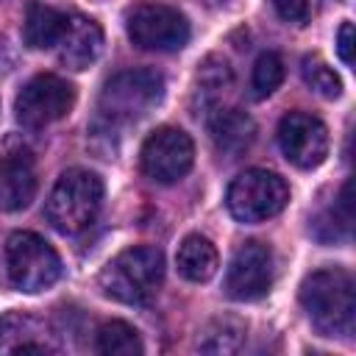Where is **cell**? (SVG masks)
I'll list each match as a JSON object with an SVG mask.
<instances>
[{
    "instance_id": "1",
    "label": "cell",
    "mask_w": 356,
    "mask_h": 356,
    "mask_svg": "<svg viewBox=\"0 0 356 356\" xmlns=\"http://www.w3.org/2000/svg\"><path fill=\"white\" fill-rule=\"evenodd\" d=\"M300 306L323 337L350 339L356 328L353 275L342 267L314 270L300 284Z\"/></svg>"
},
{
    "instance_id": "2",
    "label": "cell",
    "mask_w": 356,
    "mask_h": 356,
    "mask_svg": "<svg viewBox=\"0 0 356 356\" xmlns=\"http://www.w3.org/2000/svg\"><path fill=\"white\" fill-rule=\"evenodd\" d=\"M100 289L117 303H147L164 281V253L153 245H134L100 270Z\"/></svg>"
},
{
    "instance_id": "3",
    "label": "cell",
    "mask_w": 356,
    "mask_h": 356,
    "mask_svg": "<svg viewBox=\"0 0 356 356\" xmlns=\"http://www.w3.org/2000/svg\"><path fill=\"white\" fill-rule=\"evenodd\" d=\"M164 97V75L142 67V70H125L108 78L97 97V122L106 128H120L142 120L156 108Z\"/></svg>"
},
{
    "instance_id": "4",
    "label": "cell",
    "mask_w": 356,
    "mask_h": 356,
    "mask_svg": "<svg viewBox=\"0 0 356 356\" xmlns=\"http://www.w3.org/2000/svg\"><path fill=\"white\" fill-rule=\"evenodd\" d=\"M103 206V181L92 170L72 167L61 172L50 197L44 203L47 222L61 234H81L86 231Z\"/></svg>"
},
{
    "instance_id": "5",
    "label": "cell",
    "mask_w": 356,
    "mask_h": 356,
    "mask_svg": "<svg viewBox=\"0 0 356 356\" xmlns=\"http://www.w3.org/2000/svg\"><path fill=\"white\" fill-rule=\"evenodd\" d=\"M6 273L17 289L42 292L61 278V259L44 236L33 231H14L6 239Z\"/></svg>"
},
{
    "instance_id": "6",
    "label": "cell",
    "mask_w": 356,
    "mask_h": 356,
    "mask_svg": "<svg viewBox=\"0 0 356 356\" xmlns=\"http://www.w3.org/2000/svg\"><path fill=\"white\" fill-rule=\"evenodd\" d=\"M289 203V186L278 172L245 170L239 172L225 195V206L239 222H264L284 211Z\"/></svg>"
},
{
    "instance_id": "7",
    "label": "cell",
    "mask_w": 356,
    "mask_h": 356,
    "mask_svg": "<svg viewBox=\"0 0 356 356\" xmlns=\"http://www.w3.org/2000/svg\"><path fill=\"white\" fill-rule=\"evenodd\" d=\"M128 39L142 50L175 53L189 42L186 17L164 3H145L128 14Z\"/></svg>"
},
{
    "instance_id": "8",
    "label": "cell",
    "mask_w": 356,
    "mask_h": 356,
    "mask_svg": "<svg viewBox=\"0 0 356 356\" xmlns=\"http://www.w3.org/2000/svg\"><path fill=\"white\" fill-rule=\"evenodd\" d=\"M195 161V145L186 131L175 125L156 128L139 150V167L142 172L156 184H175L181 181Z\"/></svg>"
},
{
    "instance_id": "9",
    "label": "cell",
    "mask_w": 356,
    "mask_h": 356,
    "mask_svg": "<svg viewBox=\"0 0 356 356\" xmlns=\"http://www.w3.org/2000/svg\"><path fill=\"white\" fill-rule=\"evenodd\" d=\"M75 106V89L58 75H33L17 95L14 111L25 128H44L64 120Z\"/></svg>"
},
{
    "instance_id": "10",
    "label": "cell",
    "mask_w": 356,
    "mask_h": 356,
    "mask_svg": "<svg viewBox=\"0 0 356 356\" xmlns=\"http://www.w3.org/2000/svg\"><path fill=\"white\" fill-rule=\"evenodd\" d=\"M278 147L298 170H314L328 156V128L309 111H289L278 122Z\"/></svg>"
},
{
    "instance_id": "11",
    "label": "cell",
    "mask_w": 356,
    "mask_h": 356,
    "mask_svg": "<svg viewBox=\"0 0 356 356\" xmlns=\"http://www.w3.org/2000/svg\"><path fill=\"white\" fill-rule=\"evenodd\" d=\"M273 286V250L264 242H242L225 270V295L234 300H256Z\"/></svg>"
},
{
    "instance_id": "12",
    "label": "cell",
    "mask_w": 356,
    "mask_h": 356,
    "mask_svg": "<svg viewBox=\"0 0 356 356\" xmlns=\"http://www.w3.org/2000/svg\"><path fill=\"white\" fill-rule=\"evenodd\" d=\"M58 334L31 312H8L0 317V353H58Z\"/></svg>"
},
{
    "instance_id": "13",
    "label": "cell",
    "mask_w": 356,
    "mask_h": 356,
    "mask_svg": "<svg viewBox=\"0 0 356 356\" xmlns=\"http://www.w3.org/2000/svg\"><path fill=\"white\" fill-rule=\"evenodd\" d=\"M234 95V72L225 58L220 56H206L195 72L192 83V108L195 114H203L206 120L217 114L220 108L228 106Z\"/></svg>"
},
{
    "instance_id": "14",
    "label": "cell",
    "mask_w": 356,
    "mask_h": 356,
    "mask_svg": "<svg viewBox=\"0 0 356 356\" xmlns=\"http://www.w3.org/2000/svg\"><path fill=\"white\" fill-rule=\"evenodd\" d=\"M36 164L28 150H14L0 159V211H19L36 195Z\"/></svg>"
},
{
    "instance_id": "15",
    "label": "cell",
    "mask_w": 356,
    "mask_h": 356,
    "mask_svg": "<svg viewBox=\"0 0 356 356\" xmlns=\"http://www.w3.org/2000/svg\"><path fill=\"white\" fill-rule=\"evenodd\" d=\"M58 47V61L70 70H86L97 61V56L103 53V28L83 17V14H70L67 28Z\"/></svg>"
},
{
    "instance_id": "16",
    "label": "cell",
    "mask_w": 356,
    "mask_h": 356,
    "mask_svg": "<svg viewBox=\"0 0 356 356\" xmlns=\"http://www.w3.org/2000/svg\"><path fill=\"white\" fill-rule=\"evenodd\" d=\"M209 136H211V145H214L217 153H222L228 159H236L253 145L256 122L250 120V114L225 106V108H220L217 114L209 117Z\"/></svg>"
},
{
    "instance_id": "17",
    "label": "cell",
    "mask_w": 356,
    "mask_h": 356,
    "mask_svg": "<svg viewBox=\"0 0 356 356\" xmlns=\"http://www.w3.org/2000/svg\"><path fill=\"white\" fill-rule=\"evenodd\" d=\"M70 14L44 6V3H31L25 11V22H22V39L28 47L33 50H50L61 42L64 28H67Z\"/></svg>"
},
{
    "instance_id": "18",
    "label": "cell",
    "mask_w": 356,
    "mask_h": 356,
    "mask_svg": "<svg viewBox=\"0 0 356 356\" xmlns=\"http://www.w3.org/2000/svg\"><path fill=\"white\" fill-rule=\"evenodd\" d=\"M175 264H178V273L186 281L203 284L217 273L220 256H217V248L211 245V239H206L200 234H186L181 239V245H178Z\"/></svg>"
},
{
    "instance_id": "19",
    "label": "cell",
    "mask_w": 356,
    "mask_h": 356,
    "mask_svg": "<svg viewBox=\"0 0 356 356\" xmlns=\"http://www.w3.org/2000/svg\"><path fill=\"white\" fill-rule=\"evenodd\" d=\"M97 353L103 356H139L145 350L139 334L134 325L122 323V320H108L97 328V342H95Z\"/></svg>"
},
{
    "instance_id": "20",
    "label": "cell",
    "mask_w": 356,
    "mask_h": 356,
    "mask_svg": "<svg viewBox=\"0 0 356 356\" xmlns=\"http://www.w3.org/2000/svg\"><path fill=\"white\" fill-rule=\"evenodd\" d=\"M350 220H353V211H350V184H345L339 197H337V203L312 220V234L320 242H334L339 236H348Z\"/></svg>"
},
{
    "instance_id": "21",
    "label": "cell",
    "mask_w": 356,
    "mask_h": 356,
    "mask_svg": "<svg viewBox=\"0 0 356 356\" xmlns=\"http://www.w3.org/2000/svg\"><path fill=\"white\" fill-rule=\"evenodd\" d=\"M245 342V323L236 317H217L206 325L197 348L206 353H234Z\"/></svg>"
},
{
    "instance_id": "22",
    "label": "cell",
    "mask_w": 356,
    "mask_h": 356,
    "mask_svg": "<svg viewBox=\"0 0 356 356\" xmlns=\"http://www.w3.org/2000/svg\"><path fill=\"white\" fill-rule=\"evenodd\" d=\"M300 75H303L306 86L314 89L320 97L334 100V97L342 95V81H339V75H337L320 56H306V58L300 61Z\"/></svg>"
},
{
    "instance_id": "23",
    "label": "cell",
    "mask_w": 356,
    "mask_h": 356,
    "mask_svg": "<svg viewBox=\"0 0 356 356\" xmlns=\"http://www.w3.org/2000/svg\"><path fill=\"white\" fill-rule=\"evenodd\" d=\"M284 81V61L278 53H261L253 64V75H250V86L256 97H267L273 95Z\"/></svg>"
},
{
    "instance_id": "24",
    "label": "cell",
    "mask_w": 356,
    "mask_h": 356,
    "mask_svg": "<svg viewBox=\"0 0 356 356\" xmlns=\"http://www.w3.org/2000/svg\"><path fill=\"white\" fill-rule=\"evenodd\" d=\"M281 19L286 22H306L309 19V0H270Z\"/></svg>"
},
{
    "instance_id": "25",
    "label": "cell",
    "mask_w": 356,
    "mask_h": 356,
    "mask_svg": "<svg viewBox=\"0 0 356 356\" xmlns=\"http://www.w3.org/2000/svg\"><path fill=\"white\" fill-rule=\"evenodd\" d=\"M337 53L345 64L353 61V25L350 22H342L337 31Z\"/></svg>"
},
{
    "instance_id": "26",
    "label": "cell",
    "mask_w": 356,
    "mask_h": 356,
    "mask_svg": "<svg viewBox=\"0 0 356 356\" xmlns=\"http://www.w3.org/2000/svg\"><path fill=\"white\" fill-rule=\"evenodd\" d=\"M203 3H206V6H211V8H217V6H225L228 0H203Z\"/></svg>"
}]
</instances>
